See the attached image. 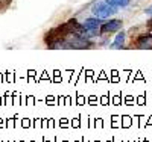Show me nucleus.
<instances>
[{
	"label": "nucleus",
	"mask_w": 152,
	"mask_h": 142,
	"mask_svg": "<svg viewBox=\"0 0 152 142\" xmlns=\"http://www.w3.org/2000/svg\"><path fill=\"white\" fill-rule=\"evenodd\" d=\"M117 11H119V8L111 5L110 2H107V0H100V2L94 3L93 8H91L93 15L97 17V18H100V20H107V18L113 17Z\"/></svg>",
	"instance_id": "1"
},
{
	"label": "nucleus",
	"mask_w": 152,
	"mask_h": 142,
	"mask_svg": "<svg viewBox=\"0 0 152 142\" xmlns=\"http://www.w3.org/2000/svg\"><path fill=\"white\" fill-rule=\"evenodd\" d=\"M107 2H110L111 5L117 6L120 9V8H126V6H128L131 3V0H107Z\"/></svg>",
	"instance_id": "6"
},
{
	"label": "nucleus",
	"mask_w": 152,
	"mask_h": 142,
	"mask_svg": "<svg viewBox=\"0 0 152 142\" xmlns=\"http://www.w3.org/2000/svg\"><path fill=\"white\" fill-rule=\"evenodd\" d=\"M125 40H126L125 32H123V30H119L116 40H114V43L111 44V48H122V47L125 45Z\"/></svg>",
	"instance_id": "5"
},
{
	"label": "nucleus",
	"mask_w": 152,
	"mask_h": 142,
	"mask_svg": "<svg viewBox=\"0 0 152 142\" xmlns=\"http://www.w3.org/2000/svg\"><path fill=\"white\" fill-rule=\"evenodd\" d=\"M84 29H85V32H87V35L88 36H96L99 32H100V26H102V20L100 18H97V17H88V18H85V21H84Z\"/></svg>",
	"instance_id": "2"
},
{
	"label": "nucleus",
	"mask_w": 152,
	"mask_h": 142,
	"mask_svg": "<svg viewBox=\"0 0 152 142\" xmlns=\"http://www.w3.org/2000/svg\"><path fill=\"white\" fill-rule=\"evenodd\" d=\"M135 47L137 48H142V50H151L152 48V35L140 36L135 41Z\"/></svg>",
	"instance_id": "4"
},
{
	"label": "nucleus",
	"mask_w": 152,
	"mask_h": 142,
	"mask_svg": "<svg viewBox=\"0 0 152 142\" xmlns=\"http://www.w3.org/2000/svg\"><path fill=\"white\" fill-rule=\"evenodd\" d=\"M123 27V21L117 20V18H113L107 23H102L100 26V33H116L119 30H122Z\"/></svg>",
	"instance_id": "3"
}]
</instances>
